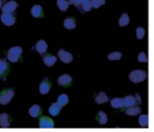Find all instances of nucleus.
I'll use <instances>...</instances> for the list:
<instances>
[{"instance_id":"f257e3e1","label":"nucleus","mask_w":154,"mask_h":132,"mask_svg":"<svg viewBox=\"0 0 154 132\" xmlns=\"http://www.w3.org/2000/svg\"><path fill=\"white\" fill-rule=\"evenodd\" d=\"M23 53V49L19 46H15V47H12L11 49H9V50L7 51V55L6 58L10 62L15 63L17 62Z\"/></svg>"},{"instance_id":"f03ea898","label":"nucleus","mask_w":154,"mask_h":132,"mask_svg":"<svg viewBox=\"0 0 154 132\" xmlns=\"http://www.w3.org/2000/svg\"><path fill=\"white\" fill-rule=\"evenodd\" d=\"M146 78H147V73L144 70H140V69L134 70L129 75V79L134 84L143 82Z\"/></svg>"},{"instance_id":"7ed1b4c3","label":"nucleus","mask_w":154,"mask_h":132,"mask_svg":"<svg viewBox=\"0 0 154 132\" xmlns=\"http://www.w3.org/2000/svg\"><path fill=\"white\" fill-rule=\"evenodd\" d=\"M14 95V92L12 89H5L0 93V104L6 105L8 104Z\"/></svg>"},{"instance_id":"20e7f679","label":"nucleus","mask_w":154,"mask_h":132,"mask_svg":"<svg viewBox=\"0 0 154 132\" xmlns=\"http://www.w3.org/2000/svg\"><path fill=\"white\" fill-rule=\"evenodd\" d=\"M124 100V106L125 107H130L135 104H141L142 101H141V96L139 94H137L135 96H132V95H128L126 96Z\"/></svg>"},{"instance_id":"39448f33","label":"nucleus","mask_w":154,"mask_h":132,"mask_svg":"<svg viewBox=\"0 0 154 132\" xmlns=\"http://www.w3.org/2000/svg\"><path fill=\"white\" fill-rule=\"evenodd\" d=\"M58 57L60 58V61H62L65 64H69L72 61L73 59V56L71 53L64 50L63 49H60V50L58 51Z\"/></svg>"},{"instance_id":"423d86ee","label":"nucleus","mask_w":154,"mask_h":132,"mask_svg":"<svg viewBox=\"0 0 154 132\" xmlns=\"http://www.w3.org/2000/svg\"><path fill=\"white\" fill-rule=\"evenodd\" d=\"M1 22L6 25V26H12L14 24L15 22V18L14 15H12L11 14H5V13H2L1 16H0Z\"/></svg>"},{"instance_id":"0eeeda50","label":"nucleus","mask_w":154,"mask_h":132,"mask_svg":"<svg viewBox=\"0 0 154 132\" xmlns=\"http://www.w3.org/2000/svg\"><path fill=\"white\" fill-rule=\"evenodd\" d=\"M18 4L15 1H9L6 4H5L3 5L2 8V12L5 13V14H12L15 11V9L17 8Z\"/></svg>"},{"instance_id":"6e6552de","label":"nucleus","mask_w":154,"mask_h":132,"mask_svg":"<svg viewBox=\"0 0 154 132\" xmlns=\"http://www.w3.org/2000/svg\"><path fill=\"white\" fill-rule=\"evenodd\" d=\"M39 127L41 129H53L54 128V123H53V121L51 118L42 117L40 120Z\"/></svg>"},{"instance_id":"1a4fd4ad","label":"nucleus","mask_w":154,"mask_h":132,"mask_svg":"<svg viewBox=\"0 0 154 132\" xmlns=\"http://www.w3.org/2000/svg\"><path fill=\"white\" fill-rule=\"evenodd\" d=\"M51 84L49 80V78L45 77L42 82L41 83L40 85V87H39V91L42 94H46L50 92L51 90Z\"/></svg>"},{"instance_id":"9d476101","label":"nucleus","mask_w":154,"mask_h":132,"mask_svg":"<svg viewBox=\"0 0 154 132\" xmlns=\"http://www.w3.org/2000/svg\"><path fill=\"white\" fill-rule=\"evenodd\" d=\"M34 50H35L37 52H39L40 54L42 55V54H44V53L47 51V50H48V44L46 43L45 40H38L37 43L35 44Z\"/></svg>"},{"instance_id":"9b49d317","label":"nucleus","mask_w":154,"mask_h":132,"mask_svg":"<svg viewBox=\"0 0 154 132\" xmlns=\"http://www.w3.org/2000/svg\"><path fill=\"white\" fill-rule=\"evenodd\" d=\"M72 77L69 75H62L58 78V84L61 86H68L71 84Z\"/></svg>"},{"instance_id":"f8f14e48","label":"nucleus","mask_w":154,"mask_h":132,"mask_svg":"<svg viewBox=\"0 0 154 132\" xmlns=\"http://www.w3.org/2000/svg\"><path fill=\"white\" fill-rule=\"evenodd\" d=\"M31 14L33 17L35 18H41L43 17V11L41 5L39 4H35L32 7L31 9Z\"/></svg>"},{"instance_id":"ddd939ff","label":"nucleus","mask_w":154,"mask_h":132,"mask_svg":"<svg viewBox=\"0 0 154 132\" xmlns=\"http://www.w3.org/2000/svg\"><path fill=\"white\" fill-rule=\"evenodd\" d=\"M42 60H43V63L47 66V67H52L56 61H57V58L53 55H51V54H48L46 56H43L42 57Z\"/></svg>"},{"instance_id":"4468645a","label":"nucleus","mask_w":154,"mask_h":132,"mask_svg":"<svg viewBox=\"0 0 154 132\" xmlns=\"http://www.w3.org/2000/svg\"><path fill=\"white\" fill-rule=\"evenodd\" d=\"M42 114V109L40 105L34 104L29 109V115L32 116V118H38Z\"/></svg>"},{"instance_id":"2eb2a0df","label":"nucleus","mask_w":154,"mask_h":132,"mask_svg":"<svg viewBox=\"0 0 154 132\" xmlns=\"http://www.w3.org/2000/svg\"><path fill=\"white\" fill-rule=\"evenodd\" d=\"M78 8L79 9L80 12H83V13H86V12L90 11L91 8H92L90 0H81V3L78 6Z\"/></svg>"},{"instance_id":"dca6fc26","label":"nucleus","mask_w":154,"mask_h":132,"mask_svg":"<svg viewBox=\"0 0 154 132\" xmlns=\"http://www.w3.org/2000/svg\"><path fill=\"white\" fill-rule=\"evenodd\" d=\"M141 112H142V109L139 106L133 105V106L128 107V109L125 111V113L129 116H136V115H139Z\"/></svg>"},{"instance_id":"f3484780","label":"nucleus","mask_w":154,"mask_h":132,"mask_svg":"<svg viewBox=\"0 0 154 132\" xmlns=\"http://www.w3.org/2000/svg\"><path fill=\"white\" fill-rule=\"evenodd\" d=\"M61 107L62 106H60L58 103H54V104H52L50 106V108H49V113L51 116H57L59 114V112H60Z\"/></svg>"},{"instance_id":"a211bd4d","label":"nucleus","mask_w":154,"mask_h":132,"mask_svg":"<svg viewBox=\"0 0 154 132\" xmlns=\"http://www.w3.org/2000/svg\"><path fill=\"white\" fill-rule=\"evenodd\" d=\"M0 127L1 128H9L10 127V121L9 117L6 113H2L0 114Z\"/></svg>"},{"instance_id":"6ab92c4d","label":"nucleus","mask_w":154,"mask_h":132,"mask_svg":"<svg viewBox=\"0 0 154 132\" xmlns=\"http://www.w3.org/2000/svg\"><path fill=\"white\" fill-rule=\"evenodd\" d=\"M64 27L68 30H73L76 28V20L72 17H69L66 18L64 20V23H63Z\"/></svg>"},{"instance_id":"aec40b11","label":"nucleus","mask_w":154,"mask_h":132,"mask_svg":"<svg viewBox=\"0 0 154 132\" xmlns=\"http://www.w3.org/2000/svg\"><path fill=\"white\" fill-rule=\"evenodd\" d=\"M108 100H109V99H108L107 95H106V93H104V92L99 93L98 95H97V96L96 97V99H95V101H96V103H97V104H103L108 102Z\"/></svg>"},{"instance_id":"412c9836","label":"nucleus","mask_w":154,"mask_h":132,"mask_svg":"<svg viewBox=\"0 0 154 132\" xmlns=\"http://www.w3.org/2000/svg\"><path fill=\"white\" fill-rule=\"evenodd\" d=\"M111 106L115 109H121L124 107V100L122 98H114L111 100Z\"/></svg>"},{"instance_id":"4be33fe9","label":"nucleus","mask_w":154,"mask_h":132,"mask_svg":"<svg viewBox=\"0 0 154 132\" xmlns=\"http://www.w3.org/2000/svg\"><path fill=\"white\" fill-rule=\"evenodd\" d=\"M57 5L60 11L65 12L68 10V8L69 6V3L68 0H57Z\"/></svg>"},{"instance_id":"5701e85b","label":"nucleus","mask_w":154,"mask_h":132,"mask_svg":"<svg viewBox=\"0 0 154 132\" xmlns=\"http://www.w3.org/2000/svg\"><path fill=\"white\" fill-rule=\"evenodd\" d=\"M129 22H130V18H129V16H128V14H127L126 13L123 14L121 15V17L119 18V25H120L121 27L126 26V25L129 23Z\"/></svg>"},{"instance_id":"b1692460","label":"nucleus","mask_w":154,"mask_h":132,"mask_svg":"<svg viewBox=\"0 0 154 132\" xmlns=\"http://www.w3.org/2000/svg\"><path fill=\"white\" fill-rule=\"evenodd\" d=\"M8 69V64L5 59H0V78L6 73Z\"/></svg>"},{"instance_id":"393cba45","label":"nucleus","mask_w":154,"mask_h":132,"mask_svg":"<svg viewBox=\"0 0 154 132\" xmlns=\"http://www.w3.org/2000/svg\"><path fill=\"white\" fill-rule=\"evenodd\" d=\"M57 103H58L60 106H64V105H66V104L69 103V97H68V95H67V94H60V95L58 97Z\"/></svg>"},{"instance_id":"a878e982","label":"nucleus","mask_w":154,"mask_h":132,"mask_svg":"<svg viewBox=\"0 0 154 132\" xmlns=\"http://www.w3.org/2000/svg\"><path fill=\"white\" fill-rule=\"evenodd\" d=\"M139 124L143 128L148 127V125H149V118H148V115L144 114V115L140 116V118H139Z\"/></svg>"},{"instance_id":"bb28decb","label":"nucleus","mask_w":154,"mask_h":132,"mask_svg":"<svg viewBox=\"0 0 154 132\" xmlns=\"http://www.w3.org/2000/svg\"><path fill=\"white\" fill-rule=\"evenodd\" d=\"M97 116H98V122H99L100 124L104 125V124H106L107 122V116H106V114L104 112L100 111L97 113Z\"/></svg>"},{"instance_id":"cd10ccee","label":"nucleus","mask_w":154,"mask_h":132,"mask_svg":"<svg viewBox=\"0 0 154 132\" xmlns=\"http://www.w3.org/2000/svg\"><path fill=\"white\" fill-rule=\"evenodd\" d=\"M107 58L109 60H119L122 58V53L118 52V51H115V52L108 54Z\"/></svg>"},{"instance_id":"c85d7f7f","label":"nucleus","mask_w":154,"mask_h":132,"mask_svg":"<svg viewBox=\"0 0 154 132\" xmlns=\"http://www.w3.org/2000/svg\"><path fill=\"white\" fill-rule=\"evenodd\" d=\"M91 2V6L93 8H99L101 5L106 4V0H90Z\"/></svg>"},{"instance_id":"c756f323","label":"nucleus","mask_w":154,"mask_h":132,"mask_svg":"<svg viewBox=\"0 0 154 132\" xmlns=\"http://www.w3.org/2000/svg\"><path fill=\"white\" fill-rule=\"evenodd\" d=\"M145 35V30L143 28V27H139L136 29V36H137V39L139 40H142Z\"/></svg>"},{"instance_id":"7c9ffc66","label":"nucleus","mask_w":154,"mask_h":132,"mask_svg":"<svg viewBox=\"0 0 154 132\" xmlns=\"http://www.w3.org/2000/svg\"><path fill=\"white\" fill-rule=\"evenodd\" d=\"M138 61L139 62H147L148 61L147 55L144 52H141L138 56Z\"/></svg>"},{"instance_id":"2f4dec72","label":"nucleus","mask_w":154,"mask_h":132,"mask_svg":"<svg viewBox=\"0 0 154 132\" xmlns=\"http://www.w3.org/2000/svg\"><path fill=\"white\" fill-rule=\"evenodd\" d=\"M69 4H74V5H76L78 7L80 4L81 0H69Z\"/></svg>"},{"instance_id":"473e14b6","label":"nucleus","mask_w":154,"mask_h":132,"mask_svg":"<svg viewBox=\"0 0 154 132\" xmlns=\"http://www.w3.org/2000/svg\"><path fill=\"white\" fill-rule=\"evenodd\" d=\"M1 7H2V1L0 0V9H1Z\"/></svg>"}]
</instances>
